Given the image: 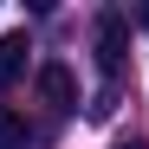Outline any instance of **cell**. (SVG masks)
Returning a JSON list of instances; mask_svg holds the SVG:
<instances>
[{"label": "cell", "mask_w": 149, "mask_h": 149, "mask_svg": "<svg viewBox=\"0 0 149 149\" xmlns=\"http://www.w3.org/2000/svg\"><path fill=\"white\" fill-rule=\"evenodd\" d=\"M123 58H130V19H123V13H104V19H97V71L117 78Z\"/></svg>", "instance_id": "obj_1"}, {"label": "cell", "mask_w": 149, "mask_h": 149, "mask_svg": "<svg viewBox=\"0 0 149 149\" xmlns=\"http://www.w3.org/2000/svg\"><path fill=\"white\" fill-rule=\"evenodd\" d=\"M39 97L52 110H78V84H71V71L52 58V65H39Z\"/></svg>", "instance_id": "obj_2"}, {"label": "cell", "mask_w": 149, "mask_h": 149, "mask_svg": "<svg viewBox=\"0 0 149 149\" xmlns=\"http://www.w3.org/2000/svg\"><path fill=\"white\" fill-rule=\"evenodd\" d=\"M26 52H33V45H26V33H0V91L26 78Z\"/></svg>", "instance_id": "obj_3"}, {"label": "cell", "mask_w": 149, "mask_h": 149, "mask_svg": "<svg viewBox=\"0 0 149 149\" xmlns=\"http://www.w3.org/2000/svg\"><path fill=\"white\" fill-rule=\"evenodd\" d=\"M26 143H33V130H26V117L0 104V149H26Z\"/></svg>", "instance_id": "obj_4"}, {"label": "cell", "mask_w": 149, "mask_h": 149, "mask_svg": "<svg viewBox=\"0 0 149 149\" xmlns=\"http://www.w3.org/2000/svg\"><path fill=\"white\" fill-rule=\"evenodd\" d=\"M136 19H143V33H149V7H136Z\"/></svg>", "instance_id": "obj_5"}, {"label": "cell", "mask_w": 149, "mask_h": 149, "mask_svg": "<svg viewBox=\"0 0 149 149\" xmlns=\"http://www.w3.org/2000/svg\"><path fill=\"white\" fill-rule=\"evenodd\" d=\"M117 149H149V143H117Z\"/></svg>", "instance_id": "obj_6"}]
</instances>
